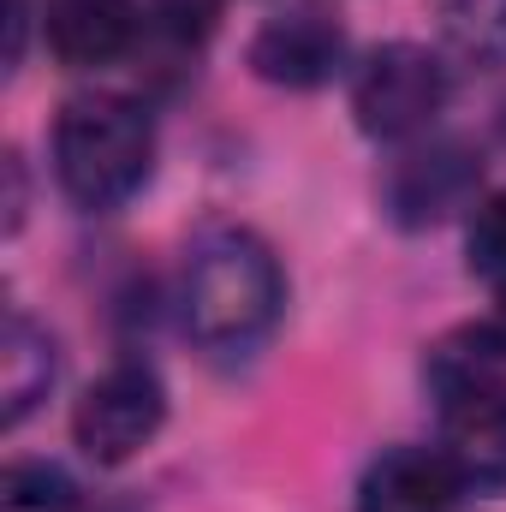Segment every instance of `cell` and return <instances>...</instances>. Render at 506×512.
I'll use <instances>...</instances> for the list:
<instances>
[{
	"instance_id": "cell-5",
	"label": "cell",
	"mask_w": 506,
	"mask_h": 512,
	"mask_svg": "<svg viewBox=\"0 0 506 512\" xmlns=\"http://www.w3.org/2000/svg\"><path fill=\"white\" fill-rule=\"evenodd\" d=\"M346 24L322 0H298L274 12L251 36V72L280 84V90H322L346 66Z\"/></svg>"
},
{
	"instance_id": "cell-7",
	"label": "cell",
	"mask_w": 506,
	"mask_h": 512,
	"mask_svg": "<svg viewBox=\"0 0 506 512\" xmlns=\"http://www.w3.org/2000/svg\"><path fill=\"white\" fill-rule=\"evenodd\" d=\"M477 191V161L459 143H417L387 167L381 203L399 227H435L453 209H465Z\"/></svg>"
},
{
	"instance_id": "cell-6",
	"label": "cell",
	"mask_w": 506,
	"mask_h": 512,
	"mask_svg": "<svg viewBox=\"0 0 506 512\" xmlns=\"http://www.w3.org/2000/svg\"><path fill=\"white\" fill-rule=\"evenodd\" d=\"M441 453L477 495L506 489V376L441 393Z\"/></svg>"
},
{
	"instance_id": "cell-13",
	"label": "cell",
	"mask_w": 506,
	"mask_h": 512,
	"mask_svg": "<svg viewBox=\"0 0 506 512\" xmlns=\"http://www.w3.org/2000/svg\"><path fill=\"white\" fill-rule=\"evenodd\" d=\"M465 256H471L477 280H489L495 292H506V191H495L489 203H477L471 233H465Z\"/></svg>"
},
{
	"instance_id": "cell-10",
	"label": "cell",
	"mask_w": 506,
	"mask_h": 512,
	"mask_svg": "<svg viewBox=\"0 0 506 512\" xmlns=\"http://www.w3.org/2000/svg\"><path fill=\"white\" fill-rule=\"evenodd\" d=\"M54 387V340L48 328H36L24 310L6 316V346H0V399H6V429H18L36 399H48Z\"/></svg>"
},
{
	"instance_id": "cell-3",
	"label": "cell",
	"mask_w": 506,
	"mask_h": 512,
	"mask_svg": "<svg viewBox=\"0 0 506 512\" xmlns=\"http://www.w3.org/2000/svg\"><path fill=\"white\" fill-rule=\"evenodd\" d=\"M447 66L417 42H381L352 72V120L376 143H405L435 126L447 108Z\"/></svg>"
},
{
	"instance_id": "cell-9",
	"label": "cell",
	"mask_w": 506,
	"mask_h": 512,
	"mask_svg": "<svg viewBox=\"0 0 506 512\" xmlns=\"http://www.w3.org/2000/svg\"><path fill=\"white\" fill-rule=\"evenodd\" d=\"M137 30H143L137 0H48V12H42V36H48L54 60L72 72L126 60Z\"/></svg>"
},
{
	"instance_id": "cell-1",
	"label": "cell",
	"mask_w": 506,
	"mask_h": 512,
	"mask_svg": "<svg viewBox=\"0 0 506 512\" xmlns=\"http://www.w3.org/2000/svg\"><path fill=\"white\" fill-rule=\"evenodd\" d=\"M286 280L274 251L245 227H209L185 256V286H179V316L185 334L203 352H251L280 322Z\"/></svg>"
},
{
	"instance_id": "cell-4",
	"label": "cell",
	"mask_w": 506,
	"mask_h": 512,
	"mask_svg": "<svg viewBox=\"0 0 506 512\" xmlns=\"http://www.w3.org/2000/svg\"><path fill=\"white\" fill-rule=\"evenodd\" d=\"M161 423H167V387L155 376V364L120 358L114 370H102L84 387L72 411V441L96 465H126L161 435Z\"/></svg>"
},
{
	"instance_id": "cell-12",
	"label": "cell",
	"mask_w": 506,
	"mask_h": 512,
	"mask_svg": "<svg viewBox=\"0 0 506 512\" xmlns=\"http://www.w3.org/2000/svg\"><path fill=\"white\" fill-rule=\"evenodd\" d=\"M435 12H441L447 42L465 60L489 66L506 54V0H435Z\"/></svg>"
},
{
	"instance_id": "cell-15",
	"label": "cell",
	"mask_w": 506,
	"mask_h": 512,
	"mask_svg": "<svg viewBox=\"0 0 506 512\" xmlns=\"http://www.w3.org/2000/svg\"><path fill=\"white\" fill-rule=\"evenodd\" d=\"M495 304H501V310H495V322H489V328L501 334V346H506V292H495Z\"/></svg>"
},
{
	"instance_id": "cell-14",
	"label": "cell",
	"mask_w": 506,
	"mask_h": 512,
	"mask_svg": "<svg viewBox=\"0 0 506 512\" xmlns=\"http://www.w3.org/2000/svg\"><path fill=\"white\" fill-rule=\"evenodd\" d=\"M215 18H221V0H149L143 6V24L167 36L173 48H203Z\"/></svg>"
},
{
	"instance_id": "cell-2",
	"label": "cell",
	"mask_w": 506,
	"mask_h": 512,
	"mask_svg": "<svg viewBox=\"0 0 506 512\" xmlns=\"http://www.w3.org/2000/svg\"><path fill=\"white\" fill-rule=\"evenodd\" d=\"M155 167V126L131 96H72L54 120V173L78 209H120Z\"/></svg>"
},
{
	"instance_id": "cell-11",
	"label": "cell",
	"mask_w": 506,
	"mask_h": 512,
	"mask_svg": "<svg viewBox=\"0 0 506 512\" xmlns=\"http://www.w3.org/2000/svg\"><path fill=\"white\" fill-rule=\"evenodd\" d=\"M0 512H84L78 483L48 459H18L0 477Z\"/></svg>"
},
{
	"instance_id": "cell-8",
	"label": "cell",
	"mask_w": 506,
	"mask_h": 512,
	"mask_svg": "<svg viewBox=\"0 0 506 512\" xmlns=\"http://www.w3.org/2000/svg\"><path fill=\"white\" fill-rule=\"evenodd\" d=\"M465 477L435 447H387L358 483V512H465Z\"/></svg>"
}]
</instances>
